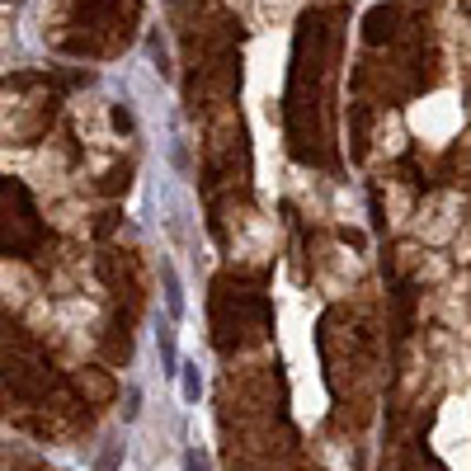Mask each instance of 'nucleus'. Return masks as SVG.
I'll list each match as a JSON object with an SVG mask.
<instances>
[{
  "mask_svg": "<svg viewBox=\"0 0 471 471\" xmlns=\"http://www.w3.org/2000/svg\"><path fill=\"white\" fill-rule=\"evenodd\" d=\"M283 61H288V29L259 33L250 43V52H245V99H250V109H259V99L283 90Z\"/></svg>",
  "mask_w": 471,
  "mask_h": 471,
  "instance_id": "f257e3e1",
  "label": "nucleus"
},
{
  "mask_svg": "<svg viewBox=\"0 0 471 471\" xmlns=\"http://www.w3.org/2000/svg\"><path fill=\"white\" fill-rule=\"evenodd\" d=\"M411 128L429 141V147H443V141L462 128V104L448 90L429 95V99H420V104L411 109Z\"/></svg>",
  "mask_w": 471,
  "mask_h": 471,
  "instance_id": "f03ea898",
  "label": "nucleus"
},
{
  "mask_svg": "<svg viewBox=\"0 0 471 471\" xmlns=\"http://www.w3.org/2000/svg\"><path fill=\"white\" fill-rule=\"evenodd\" d=\"M160 288H166V312H170V321H184V283H179V274H175L170 259H160Z\"/></svg>",
  "mask_w": 471,
  "mask_h": 471,
  "instance_id": "7ed1b4c3",
  "label": "nucleus"
},
{
  "mask_svg": "<svg viewBox=\"0 0 471 471\" xmlns=\"http://www.w3.org/2000/svg\"><path fill=\"white\" fill-rule=\"evenodd\" d=\"M156 354H160V373H179V354H175V325L170 321H156Z\"/></svg>",
  "mask_w": 471,
  "mask_h": 471,
  "instance_id": "20e7f679",
  "label": "nucleus"
},
{
  "mask_svg": "<svg viewBox=\"0 0 471 471\" xmlns=\"http://www.w3.org/2000/svg\"><path fill=\"white\" fill-rule=\"evenodd\" d=\"M179 396H184V405L203 401V367L198 363H179Z\"/></svg>",
  "mask_w": 471,
  "mask_h": 471,
  "instance_id": "39448f33",
  "label": "nucleus"
},
{
  "mask_svg": "<svg viewBox=\"0 0 471 471\" xmlns=\"http://www.w3.org/2000/svg\"><path fill=\"white\" fill-rule=\"evenodd\" d=\"M122 466V443L109 439L104 448H99V457H95V471H118Z\"/></svg>",
  "mask_w": 471,
  "mask_h": 471,
  "instance_id": "423d86ee",
  "label": "nucleus"
},
{
  "mask_svg": "<svg viewBox=\"0 0 471 471\" xmlns=\"http://www.w3.org/2000/svg\"><path fill=\"white\" fill-rule=\"evenodd\" d=\"M184 471H213L208 448H189V453H184Z\"/></svg>",
  "mask_w": 471,
  "mask_h": 471,
  "instance_id": "0eeeda50",
  "label": "nucleus"
},
{
  "mask_svg": "<svg viewBox=\"0 0 471 471\" xmlns=\"http://www.w3.org/2000/svg\"><path fill=\"white\" fill-rule=\"evenodd\" d=\"M137 415H141V392H137V386H128V405H122V420L132 424Z\"/></svg>",
  "mask_w": 471,
  "mask_h": 471,
  "instance_id": "6e6552de",
  "label": "nucleus"
},
{
  "mask_svg": "<svg viewBox=\"0 0 471 471\" xmlns=\"http://www.w3.org/2000/svg\"><path fill=\"white\" fill-rule=\"evenodd\" d=\"M231 5H245V0H231Z\"/></svg>",
  "mask_w": 471,
  "mask_h": 471,
  "instance_id": "1a4fd4ad",
  "label": "nucleus"
}]
</instances>
